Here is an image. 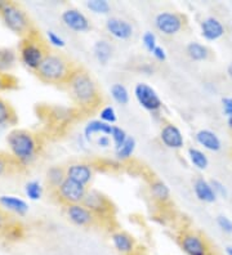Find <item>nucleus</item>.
Wrapping results in <instances>:
<instances>
[{
	"mask_svg": "<svg viewBox=\"0 0 232 255\" xmlns=\"http://www.w3.org/2000/svg\"><path fill=\"white\" fill-rule=\"evenodd\" d=\"M66 88L72 102L84 111H94L102 103V94L98 84L83 67L77 66Z\"/></svg>",
	"mask_w": 232,
	"mask_h": 255,
	"instance_id": "1",
	"label": "nucleus"
},
{
	"mask_svg": "<svg viewBox=\"0 0 232 255\" xmlns=\"http://www.w3.org/2000/svg\"><path fill=\"white\" fill-rule=\"evenodd\" d=\"M6 144L9 148L10 156L21 168L32 164L41 149L39 135L27 129L10 130L6 135Z\"/></svg>",
	"mask_w": 232,
	"mask_h": 255,
	"instance_id": "2",
	"label": "nucleus"
},
{
	"mask_svg": "<svg viewBox=\"0 0 232 255\" xmlns=\"http://www.w3.org/2000/svg\"><path fill=\"white\" fill-rule=\"evenodd\" d=\"M77 66L65 54L49 50L35 71L39 80L50 85H67Z\"/></svg>",
	"mask_w": 232,
	"mask_h": 255,
	"instance_id": "3",
	"label": "nucleus"
},
{
	"mask_svg": "<svg viewBox=\"0 0 232 255\" xmlns=\"http://www.w3.org/2000/svg\"><path fill=\"white\" fill-rule=\"evenodd\" d=\"M48 53V43L44 40V37L39 34L36 28L27 36L21 39L18 45V58L22 65L31 71H36Z\"/></svg>",
	"mask_w": 232,
	"mask_h": 255,
	"instance_id": "4",
	"label": "nucleus"
},
{
	"mask_svg": "<svg viewBox=\"0 0 232 255\" xmlns=\"http://www.w3.org/2000/svg\"><path fill=\"white\" fill-rule=\"evenodd\" d=\"M0 19L8 30L18 35L21 39L35 30L34 23L27 13L14 1L0 0Z\"/></svg>",
	"mask_w": 232,
	"mask_h": 255,
	"instance_id": "5",
	"label": "nucleus"
},
{
	"mask_svg": "<svg viewBox=\"0 0 232 255\" xmlns=\"http://www.w3.org/2000/svg\"><path fill=\"white\" fill-rule=\"evenodd\" d=\"M178 245L186 255H212L211 244L196 231H182L178 236Z\"/></svg>",
	"mask_w": 232,
	"mask_h": 255,
	"instance_id": "6",
	"label": "nucleus"
},
{
	"mask_svg": "<svg viewBox=\"0 0 232 255\" xmlns=\"http://www.w3.org/2000/svg\"><path fill=\"white\" fill-rule=\"evenodd\" d=\"M87 192V187L72 181V179L66 178L65 181H63V183H62L56 191H53L52 195L56 197L57 201H58L61 205L66 206L74 205V204H83Z\"/></svg>",
	"mask_w": 232,
	"mask_h": 255,
	"instance_id": "7",
	"label": "nucleus"
},
{
	"mask_svg": "<svg viewBox=\"0 0 232 255\" xmlns=\"http://www.w3.org/2000/svg\"><path fill=\"white\" fill-rule=\"evenodd\" d=\"M187 26V18L177 12H161L155 17V27L165 36H174Z\"/></svg>",
	"mask_w": 232,
	"mask_h": 255,
	"instance_id": "8",
	"label": "nucleus"
},
{
	"mask_svg": "<svg viewBox=\"0 0 232 255\" xmlns=\"http://www.w3.org/2000/svg\"><path fill=\"white\" fill-rule=\"evenodd\" d=\"M83 205L89 209L90 212L97 215L99 219L108 218L114 213V205H112L111 200L97 190H88Z\"/></svg>",
	"mask_w": 232,
	"mask_h": 255,
	"instance_id": "9",
	"label": "nucleus"
},
{
	"mask_svg": "<svg viewBox=\"0 0 232 255\" xmlns=\"http://www.w3.org/2000/svg\"><path fill=\"white\" fill-rule=\"evenodd\" d=\"M134 97L139 106L151 114H159L163 109V101L159 97L158 92L146 83H138L134 87Z\"/></svg>",
	"mask_w": 232,
	"mask_h": 255,
	"instance_id": "10",
	"label": "nucleus"
},
{
	"mask_svg": "<svg viewBox=\"0 0 232 255\" xmlns=\"http://www.w3.org/2000/svg\"><path fill=\"white\" fill-rule=\"evenodd\" d=\"M63 213H65V217L67 218V221L74 224V226H77V227L89 228L96 226L99 222L98 217L93 214L89 209L85 208L83 204L63 206Z\"/></svg>",
	"mask_w": 232,
	"mask_h": 255,
	"instance_id": "11",
	"label": "nucleus"
},
{
	"mask_svg": "<svg viewBox=\"0 0 232 255\" xmlns=\"http://www.w3.org/2000/svg\"><path fill=\"white\" fill-rule=\"evenodd\" d=\"M66 177L87 187L94 177V169L89 162L75 161L66 166Z\"/></svg>",
	"mask_w": 232,
	"mask_h": 255,
	"instance_id": "12",
	"label": "nucleus"
},
{
	"mask_svg": "<svg viewBox=\"0 0 232 255\" xmlns=\"http://www.w3.org/2000/svg\"><path fill=\"white\" fill-rule=\"evenodd\" d=\"M63 25L75 32H87L90 30V22L88 17L76 8H68L61 14Z\"/></svg>",
	"mask_w": 232,
	"mask_h": 255,
	"instance_id": "13",
	"label": "nucleus"
},
{
	"mask_svg": "<svg viewBox=\"0 0 232 255\" xmlns=\"http://www.w3.org/2000/svg\"><path fill=\"white\" fill-rule=\"evenodd\" d=\"M160 140L167 148L181 149L185 146V138L181 129L173 123H164L160 129Z\"/></svg>",
	"mask_w": 232,
	"mask_h": 255,
	"instance_id": "14",
	"label": "nucleus"
},
{
	"mask_svg": "<svg viewBox=\"0 0 232 255\" xmlns=\"http://www.w3.org/2000/svg\"><path fill=\"white\" fill-rule=\"evenodd\" d=\"M106 31L118 40H128L133 36L134 28L129 21L120 17H110L106 21Z\"/></svg>",
	"mask_w": 232,
	"mask_h": 255,
	"instance_id": "15",
	"label": "nucleus"
},
{
	"mask_svg": "<svg viewBox=\"0 0 232 255\" xmlns=\"http://www.w3.org/2000/svg\"><path fill=\"white\" fill-rule=\"evenodd\" d=\"M111 243L115 250L121 255H133L137 250V241L125 231L118 230L111 234Z\"/></svg>",
	"mask_w": 232,
	"mask_h": 255,
	"instance_id": "16",
	"label": "nucleus"
},
{
	"mask_svg": "<svg viewBox=\"0 0 232 255\" xmlns=\"http://www.w3.org/2000/svg\"><path fill=\"white\" fill-rule=\"evenodd\" d=\"M201 36L208 41H216L225 35L226 28L217 17H207L200 22Z\"/></svg>",
	"mask_w": 232,
	"mask_h": 255,
	"instance_id": "17",
	"label": "nucleus"
},
{
	"mask_svg": "<svg viewBox=\"0 0 232 255\" xmlns=\"http://www.w3.org/2000/svg\"><path fill=\"white\" fill-rule=\"evenodd\" d=\"M195 139L200 146H203L211 152H218L222 148V142H221L220 137L209 129H200L196 133Z\"/></svg>",
	"mask_w": 232,
	"mask_h": 255,
	"instance_id": "18",
	"label": "nucleus"
},
{
	"mask_svg": "<svg viewBox=\"0 0 232 255\" xmlns=\"http://www.w3.org/2000/svg\"><path fill=\"white\" fill-rule=\"evenodd\" d=\"M0 208L5 212L19 215V217H23L28 212V205L26 204V201H23L19 197L9 196V195L0 196Z\"/></svg>",
	"mask_w": 232,
	"mask_h": 255,
	"instance_id": "19",
	"label": "nucleus"
},
{
	"mask_svg": "<svg viewBox=\"0 0 232 255\" xmlns=\"http://www.w3.org/2000/svg\"><path fill=\"white\" fill-rule=\"evenodd\" d=\"M194 193L200 201L207 204H213L217 200V195L214 192L211 182H208L204 178H198L194 182Z\"/></svg>",
	"mask_w": 232,
	"mask_h": 255,
	"instance_id": "20",
	"label": "nucleus"
},
{
	"mask_svg": "<svg viewBox=\"0 0 232 255\" xmlns=\"http://www.w3.org/2000/svg\"><path fill=\"white\" fill-rule=\"evenodd\" d=\"M149 190L150 195H151L152 199L155 200L159 204H167L170 200V190L169 187L167 186V183H164L160 179H151L149 183Z\"/></svg>",
	"mask_w": 232,
	"mask_h": 255,
	"instance_id": "21",
	"label": "nucleus"
},
{
	"mask_svg": "<svg viewBox=\"0 0 232 255\" xmlns=\"http://www.w3.org/2000/svg\"><path fill=\"white\" fill-rule=\"evenodd\" d=\"M112 53H114V48H112L111 43L105 39H99L93 45V54L99 65H107L110 59L112 58Z\"/></svg>",
	"mask_w": 232,
	"mask_h": 255,
	"instance_id": "22",
	"label": "nucleus"
},
{
	"mask_svg": "<svg viewBox=\"0 0 232 255\" xmlns=\"http://www.w3.org/2000/svg\"><path fill=\"white\" fill-rule=\"evenodd\" d=\"M186 54L189 56L191 61L203 62V61H208V59L211 58L212 52L204 44L198 43V41H191L186 47Z\"/></svg>",
	"mask_w": 232,
	"mask_h": 255,
	"instance_id": "23",
	"label": "nucleus"
},
{
	"mask_svg": "<svg viewBox=\"0 0 232 255\" xmlns=\"http://www.w3.org/2000/svg\"><path fill=\"white\" fill-rule=\"evenodd\" d=\"M112 130V125L106 124L103 123L102 120H90L85 128H84V138L90 142L92 140L93 135H96V134H99V135H110Z\"/></svg>",
	"mask_w": 232,
	"mask_h": 255,
	"instance_id": "24",
	"label": "nucleus"
},
{
	"mask_svg": "<svg viewBox=\"0 0 232 255\" xmlns=\"http://www.w3.org/2000/svg\"><path fill=\"white\" fill-rule=\"evenodd\" d=\"M66 168L63 166H59V165H53L50 166L48 170H46L45 174V179H46V184L49 187L50 192L53 191H56L63 181L66 179Z\"/></svg>",
	"mask_w": 232,
	"mask_h": 255,
	"instance_id": "25",
	"label": "nucleus"
},
{
	"mask_svg": "<svg viewBox=\"0 0 232 255\" xmlns=\"http://www.w3.org/2000/svg\"><path fill=\"white\" fill-rule=\"evenodd\" d=\"M17 124V115L9 102L0 97V129Z\"/></svg>",
	"mask_w": 232,
	"mask_h": 255,
	"instance_id": "26",
	"label": "nucleus"
},
{
	"mask_svg": "<svg viewBox=\"0 0 232 255\" xmlns=\"http://www.w3.org/2000/svg\"><path fill=\"white\" fill-rule=\"evenodd\" d=\"M17 62V53L10 48H0V72L9 74Z\"/></svg>",
	"mask_w": 232,
	"mask_h": 255,
	"instance_id": "27",
	"label": "nucleus"
},
{
	"mask_svg": "<svg viewBox=\"0 0 232 255\" xmlns=\"http://www.w3.org/2000/svg\"><path fill=\"white\" fill-rule=\"evenodd\" d=\"M189 159L191 164L199 170H205L209 166L208 156L199 148H194V147L189 148Z\"/></svg>",
	"mask_w": 232,
	"mask_h": 255,
	"instance_id": "28",
	"label": "nucleus"
},
{
	"mask_svg": "<svg viewBox=\"0 0 232 255\" xmlns=\"http://www.w3.org/2000/svg\"><path fill=\"white\" fill-rule=\"evenodd\" d=\"M110 93H111L112 100L118 105H121V106H125L129 103V92H128L127 87L121 83H115L114 85L110 89Z\"/></svg>",
	"mask_w": 232,
	"mask_h": 255,
	"instance_id": "29",
	"label": "nucleus"
},
{
	"mask_svg": "<svg viewBox=\"0 0 232 255\" xmlns=\"http://www.w3.org/2000/svg\"><path fill=\"white\" fill-rule=\"evenodd\" d=\"M136 139L133 137H128V139L125 140V143L116 149V152H115L116 159L119 161H127V160H129L132 157V155L134 153V151H136Z\"/></svg>",
	"mask_w": 232,
	"mask_h": 255,
	"instance_id": "30",
	"label": "nucleus"
},
{
	"mask_svg": "<svg viewBox=\"0 0 232 255\" xmlns=\"http://www.w3.org/2000/svg\"><path fill=\"white\" fill-rule=\"evenodd\" d=\"M85 5L90 12L96 14H108L111 12V5L107 0H88Z\"/></svg>",
	"mask_w": 232,
	"mask_h": 255,
	"instance_id": "31",
	"label": "nucleus"
},
{
	"mask_svg": "<svg viewBox=\"0 0 232 255\" xmlns=\"http://www.w3.org/2000/svg\"><path fill=\"white\" fill-rule=\"evenodd\" d=\"M17 168H21V166L14 161L12 156L5 152H0V177L8 174L13 169Z\"/></svg>",
	"mask_w": 232,
	"mask_h": 255,
	"instance_id": "32",
	"label": "nucleus"
},
{
	"mask_svg": "<svg viewBox=\"0 0 232 255\" xmlns=\"http://www.w3.org/2000/svg\"><path fill=\"white\" fill-rule=\"evenodd\" d=\"M26 196L32 201H37L43 196V187L37 181H30L25 184Z\"/></svg>",
	"mask_w": 232,
	"mask_h": 255,
	"instance_id": "33",
	"label": "nucleus"
},
{
	"mask_svg": "<svg viewBox=\"0 0 232 255\" xmlns=\"http://www.w3.org/2000/svg\"><path fill=\"white\" fill-rule=\"evenodd\" d=\"M111 139H112V143H114L115 149H118L119 147L123 146L125 143V140L128 139V135L127 131L124 130L123 128L120 127H116V125H112V130H111Z\"/></svg>",
	"mask_w": 232,
	"mask_h": 255,
	"instance_id": "34",
	"label": "nucleus"
},
{
	"mask_svg": "<svg viewBox=\"0 0 232 255\" xmlns=\"http://www.w3.org/2000/svg\"><path fill=\"white\" fill-rule=\"evenodd\" d=\"M17 87H18V80L13 75L0 72V92L12 91Z\"/></svg>",
	"mask_w": 232,
	"mask_h": 255,
	"instance_id": "35",
	"label": "nucleus"
},
{
	"mask_svg": "<svg viewBox=\"0 0 232 255\" xmlns=\"http://www.w3.org/2000/svg\"><path fill=\"white\" fill-rule=\"evenodd\" d=\"M99 120H102L106 124H115L116 120H118V116H116V111H115L114 107L106 106L103 107L101 111H99Z\"/></svg>",
	"mask_w": 232,
	"mask_h": 255,
	"instance_id": "36",
	"label": "nucleus"
},
{
	"mask_svg": "<svg viewBox=\"0 0 232 255\" xmlns=\"http://www.w3.org/2000/svg\"><path fill=\"white\" fill-rule=\"evenodd\" d=\"M142 44L147 52L152 53L155 48L158 47V39H156V35L151 31H146L145 34L142 35Z\"/></svg>",
	"mask_w": 232,
	"mask_h": 255,
	"instance_id": "37",
	"label": "nucleus"
},
{
	"mask_svg": "<svg viewBox=\"0 0 232 255\" xmlns=\"http://www.w3.org/2000/svg\"><path fill=\"white\" fill-rule=\"evenodd\" d=\"M5 237L6 240H12V241H17L23 236V230L19 224L17 223H10L9 227L5 230Z\"/></svg>",
	"mask_w": 232,
	"mask_h": 255,
	"instance_id": "38",
	"label": "nucleus"
},
{
	"mask_svg": "<svg viewBox=\"0 0 232 255\" xmlns=\"http://www.w3.org/2000/svg\"><path fill=\"white\" fill-rule=\"evenodd\" d=\"M217 224L221 228L222 232L227 235H232V221L225 215H218L217 217Z\"/></svg>",
	"mask_w": 232,
	"mask_h": 255,
	"instance_id": "39",
	"label": "nucleus"
},
{
	"mask_svg": "<svg viewBox=\"0 0 232 255\" xmlns=\"http://www.w3.org/2000/svg\"><path fill=\"white\" fill-rule=\"evenodd\" d=\"M46 39H48V43L50 45L56 48H63L66 45V41L59 36L58 34H56L54 31H48L46 32Z\"/></svg>",
	"mask_w": 232,
	"mask_h": 255,
	"instance_id": "40",
	"label": "nucleus"
},
{
	"mask_svg": "<svg viewBox=\"0 0 232 255\" xmlns=\"http://www.w3.org/2000/svg\"><path fill=\"white\" fill-rule=\"evenodd\" d=\"M211 184H212V187H213V190H214V192H216L217 196L227 197V188H226V186L222 183V182L218 181V179H212Z\"/></svg>",
	"mask_w": 232,
	"mask_h": 255,
	"instance_id": "41",
	"label": "nucleus"
},
{
	"mask_svg": "<svg viewBox=\"0 0 232 255\" xmlns=\"http://www.w3.org/2000/svg\"><path fill=\"white\" fill-rule=\"evenodd\" d=\"M222 110L223 115L226 118L232 116V97H223L222 98Z\"/></svg>",
	"mask_w": 232,
	"mask_h": 255,
	"instance_id": "42",
	"label": "nucleus"
},
{
	"mask_svg": "<svg viewBox=\"0 0 232 255\" xmlns=\"http://www.w3.org/2000/svg\"><path fill=\"white\" fill-rule=\"evenodd\" d=\"M9 217L4 212L3 209L0 208V232H5V230L9 227Z\"/></svg>",
	"mask_w": 232,
	"mask_h": 255,
	"instance_id": "43",
	"label": "nucleus"
},
{
	"mask_svg": "<svg viewBox=\"0 0 232 255\" xmlns=\"http://www.w3.org/2000/svg\"><path fill=\"white\" fill-rule=\"evenodd\" d=\"M152 56H154V58L156 59V61H159V62H164V61H167V52H165V49L163 47H160V45H158V47L155 48L154 52H152Z\"/></svg>",
	"mask_w": 232,
	"mask_h": 255,
	"instance_id": "44",
	"label": "nucleus"
},
{
	"mask_svg": "<svg viewBox=\"0 0 232 255\" xmlns=\"http://www.w3.org/2000/svg\"><path fill=\"white\" fill-rule=\"evenodd\" d=\"M138 71L142 72L143 75H147V76H149V75H154L155 74V67L151 65V63L145 62V63H142V65L139 66Z\"/></svg>",
	"mask_w": 232,
	"mask_h": 255,
	"instance_id": "45",
	"label": "nucleus"
},
{
	"mask_svg": "<svg viewBox=\"0 0 232 255\" xmlns=\"http://www.w3.org/2000/svg\"><path fill=\"white\" fill-rule=\"evenodd\" d=\"M96 143L98 147H102V148H107V147H110V144H111V139H110V137L108 135H98V138H97Z\"/></svg>",
	"mask_w": 232,
	"mask_h": 255,
	"instance_id": "46",
	"label": "nucleus"
},
{
	"mask_svg": "<svg viewBox=\"0 0 232 255\" xmlns=\"http://www.w3.org/2000/svg\"><path fill=\"white\" fill-rule=\"evenodd\" d=\"M227 75H229V78L232 80V62L227 66Z\"/></svg>",
	"mask_w": 232,
	"mask_h": 255,
	"instance_id": "47",
	"label": "nucleus"
},
{
	"mask_svg": "<svg viewBox=\"0 0 232 255\" xmlns=\"http://www.w3.org/2000/svg\"><path fill=\"white\" fill-rule=\"evenodd\" d=\"M225 252H226V255H232V245L226 246V249H225Z\"/></svg>",
	"mask_w": 232,
	"mask_h": 255,
	"instance_id": "48",
	"label": "nucleus"
},
{
	"mask_svg": "<svg viewBox=\"0 0 232 255\" xmlns=\"http://www.w3.org/2000/svg\"><path fill=\"white\" fill-rule=\"evenodd\" d=\"M227 127H229L230 129L232 130V116L231 118H227Z\"/></svg>",
	"mask_w": 232,
	"mask_h": 255,
	"instance_id": "49",
	"label": "nucleus"
}]
</instances>
